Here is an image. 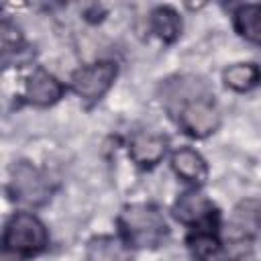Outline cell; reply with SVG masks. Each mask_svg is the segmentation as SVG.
Instances as JSON below:
<instances>
[{
	"label": "cell",
	"instance_id": "3",
	"mask_svg": "<svg viewBox=\"0 0 261 261\" xmlns=\"http://www.w3.org/2000/svg\"><path fill=\"white\" fill-rule=\"evenodd\" d=\"M116 73H118V69H116L114 61H96L92 65H86V67H80L73 71L71 88L84 100L94 102L106 94V90L112 86Z\"/></svg>",
	"mask_w": 261,
	"mask_h": 261
},
{
	"label": "cell",
	"instance_id": "10",
	"mask_svg": "<svg viewBox=\"0 0 261 261\" xmlns=\"http://www.w3.org/2000/svg\"><path fill=\"white\" fill-rule=\"evenodd\" d=\"M88 261H128V245L114 237H94L86 247Z\"/></svg>",
	"mask_w": 261,
	"mask_h": 261
},
{
	"label": "cell",
	"instance_id": "2",
	"mask_svg": "<svg viewBox=\"0 0 261 261\" xmlns=\"http://www.w3.org/2000/svg\"><path fill=\"white\" fill-rule=\"evenodd\" d=\"M4 249L14 253V255H37L47 247V228L45 224L29 214V212H18L14 214L4 228Z\"/></svg>",
	"mask_w": 261,
	"mask_h": 261
},
{
	"label": "cell",
	"instance_id": "4",
	"mask_svg": "<svg viewBox=\"0 0 261 261\" xmlns=\"http://www.w3.org/2000/svg\"><path fill=\"white\" fill-rule=\"evenodd\" d=\"M220 124V112L216 104L204 96H194L181 104L179 126L192 137H208Z\"/></svg>",
	"mask_w": 261,
	"mask_h": 261
},
{
	"label": "cell",
	"instance_id": "15",
	"mask_svg": "<svg viewBox=\"0 0 261 261\" xmlns=\"http://www.w3.org/2000/svg\"><path fill=\"white\" fill-rule=\"evenodd\" d=\"M232 222L241 230H249L255 226H261V204L259 202H243L232 216Z\"/></svg>",
	"mask_w": 261,
	"mask_h": 261
},
{
	"label": "cell",
	"instance_id": "16",
	"mask_svg": "<svg viewBox=\"0 0 261 261\" xmlns=\"http://www.w3.org/2000/svg\"><path fill=\"white\" fill-rule=\"evenodd\" d=\"M0 43H2V51L10 53V51H18L22 47V33L8 20L2 22L0 27Z\"/></svg>",
	"mask_w": 261,
	"mask_h": 261
},
{
	"label": "cell",
	"instance_id": "11",
	"mask_svg": "<svg viewBox=\"0 0 261 261\" xmlns=\"http://www.w3.org/2000/svg\"><path fill=\"white\" fill-rule=\"evenodd\" d=\"M234 29L243 39L261 47V4H245L237 8Z\"/></svg>",
	"mask_w": 261,
	"mask_h": 261
},
{
	"label": "cell",
	"instance_id": "9",
	"mask_svg": "<svg viewBox=\"0 0 261 261\" xmlns=\"http://www.w3.org/2000/svg\"><path fill=\"white\" fill-rule=\"evenodd\" d=\"M171 167L173 171L190 181V184H204L206 177H208V165L206 161L202 159V155L190 147H184V149H177L171 157Z\"/></svg>",
	"mask_w": 261,
	"mask_h": 261
},
{
	"label": "cell",
	"instance_id": "8",
	"mask_svg": "<svg viewBox=\"0 0 261 261\" xmlns=\"http://www.w3.org/2000/svg\"><path fill=\"white\" fill-rule=\"evenodd\" d=\"M165 139L161 135H153V133H137L130 139L128 145V153L130 159L141 165V167H151L155 163H159L165 155Z\"/></svg>",
	"mask_w": 261,
	"mask_h": 261
},
{
	"label": "cell",
	"instance_id": "13",
	"mask_svg": "<svg viewBox=\"0 0 261 261\" xmlns=\"http://www.w3.org/2000/svg\"><path fill=\"white\" fill-rule=\"evenodd\" d=\"M149 22H151V31H153L159 39H163L165 43L175 41L177 35H179V31H181V20H179L177 12H175L173 8H169V6H159V8H155V10L151 12Z\"/></svg>",
	"mask_w": 261,
	"mask_h": 261
},
{
	"label": "cell",
	"instance_id": "5",
	"mask_svg": "<svg viewBox=\"0 0 261 261\" xmlns=\"http://www.w3.org/2000/svg\"><path fill=\"white\" fill-rule=\"evenodd\" d=\"M10 194L14 196V200L24 202V204H43L49 198V181L47 177L31 163L20 161L12 167L10 171Z\"/></svg>",
	"mask_w": 261,
	"mask_h": 261
},
{
	"label": "cell",
	"instance_id": "14",
	"mask_svg": "<svg viewBox=\"0 0 261 261\" xmlns=\"http://www.w3.org/2000/svg\"><path fill=\"white\" fill-rule=\"evenodd\" d=\"M190 249L198 261H224V251L218 239L208 230H198L190 237Z\"/></svg>",
	"mask_w": 261,
	"mask_h": 261
},
{
	"label": "cell",
	"instance_id": "1",
	"mask_svg": "<svg viewBox=\"0 0 261 261\" xmlns=\"http://www.w3.org/2000/svg\"><path fill=\"white\" fill-rule=\"evenodd\" d=\"M120 237L128 247L153 249L165 243L169 228L161 212L149 204L124 206L118 216Z\"/></svg>",
	"mask_w": 261,
	"mask_h": 261
},
{
	"label": "cell",
	"instance_id": "6",
	"mask_svg": "<svg viewBox=\"0 0 261 261\" xmlns=\"http://www.w3.org/2000/svg\"><path fill=\"white\" fill-rule=\"evenodd\" d=\"M173 214L184 224L200 226V224H208L216 212L206 196H202L200 192H186L173 204Z\"/></svg>",
	"mask_w": 261,
	"mask_h": 261
},
{
	"label": "cell",
	"instance_id": "7",
	"mask_svg": "<svg viewBox=\"0 0 261 261\" xmlns=\"http://www.w3.org/2000/svg\"><path fill=\"white\" fill-rule=\"evenodd\" d=\"M61 94H63L61 82L43 67H37L27 80L24 96L35 106H51L61 98Z\"/></svg>",
	"mask_w": 261,
	"mask_h": 261
},
{
	"label": "cell",
	"instance_id": "12",
	"mask_svg": "<svg viewBox=\"0 0 261 261\" xmlns=\"http://www.w3.org/2000/svg\"><path fill=\"white\" fill-rule=\"evenodd\" d=\"M224 86L234 92H247L261 82V69L255 63H232L222 73Z\"/></svg>",
	"mask_w": 261,
	"mask_h": 261
}]
</instances>
